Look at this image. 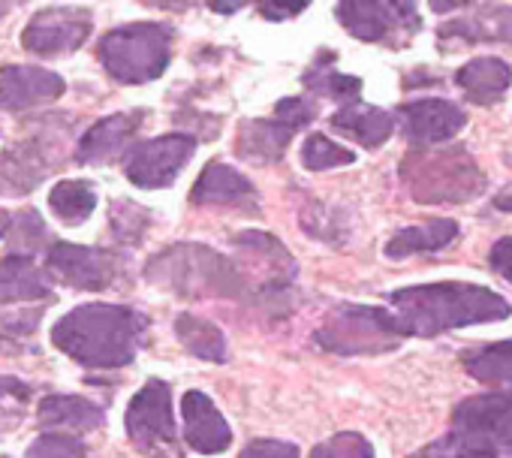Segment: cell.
I'll return each mask as SVG.
<instances>
[{
  "instance_id": "cell-39",
  "label": "cell",
  "mask_w": 512,
  "mask_h": 458,
  "mask_svg": "<svg viewBox=\"0 0 512 458\" xmlns=\"http://www.w3.org/2000/svg\"><path fill=\"white\" fill-rule=\"evenodd\" d=\"M488 263H491V269H494L503 281L512 284V236L494 242V248H491V254H488Z\"/></svg>"
},
{
  "instance_id": "cell-31",
  "label": "cell",
  "mask_w": 512,
  "mask_h": 458,
  "mask_svg": "<svg viewBox=\"0 0 512 458\" xmlns=\"http://www.w3.org/2000/svg\"><path fill=\"white\" fill-rule=\"evenodd\" d=\"M43 320V308L37 311H16V314H0V353H28L34 350V332Z\"/></svg>"
},
{
  "instance_id": "cell-30",
  "label": "cell",
  "mask_w": 512,
  "mask_h": 458,
  "mask_svg": "<svg viewBox=\"0 0 512 458\" xmlns=\"http://www.w3.org/2000/svg\"><path fill=\"white\" fill-rule=\"evenodd\" d=\"M410 458H503V455H500L488 440L452 428L446 437H440V440L422 446V449L413 452Z\"/></svg>"
},
{
  "instance_id": "cell-3",
  "label": "cell",
  "mask_w": 512,
  "mask_h": 458,
  "mask_svg": "<svg viewBox=\"0 0 512 458\" xmlns=\"http://www.w3.org/2000/svg\"><path fill=\"white\" fill-rule=\"evenodd\" d=\"M145 281L184 299H244L250 290L247 275L229 257L193 242L172 245L151 257Z\"/></svg>"
},
{
  "instance_id": "cell-9",
  "label": "cell",
  "mask_w": 512,
  "mask_h": 458,
  "mask_svg": "<svg viewBox=\"0 0 512 458\" xmlns=\"http://www.w3.org/2000/svg\"><path fill=\"white\" fill-rule=\"evenodd\" d=\"M196 139L187 133H166L148 142H139L124 157V175L142 190L169 187L178 172L190 163Z\"/></svg>"
},
{
  "instance_id": "cell-4",
  "label": "cell",
  "mask_w": 512,
  "mask_h": 458,
  "mask_svg": "<svg viewBox=\"0 0 512 458\" xmlns=\"http://www.w3.org/2000/svg\"><path fill=\"white\" fill-rule=\"evenodd\" d=\"M404 190L422 205L467 202L482 193L485 172L464 145L449 148H413L401 160Z\"/></svg>"
},
{
  "instance_id": "cell-22",
  "label": "cell",
  "mask_w": 512,
  "mask_h": 458,
  "mask_svg": "<svg viewBox=\"0 0 512 458\" xmlns=\"http://www.w3.org/2000/svg\"><path fill=\"white\" fill-rule=\"evenodd\" d=\"M458 88L476 106H494L512 85V70L500 58H473L455 73Z\"/></svg>"
},
{
  "instance_id": "cell-17",
  "label": "cell",
  "mask_w": 512,
  "mask_h": 458,
  "mask_svg": "<svg viewBox=\"0 0 512 458\" xmlns=\"http://www.w3.org/2000/svg\"><path fill=\"white\" fill-rule=\"evenodd\" d=\"M181 416H184V440L190 449L202 455H217L229 449L232 428L226 425L223 413L214 407V401L205 392L190 389L181 398Z\"/></svg>"
},
{
  "instance_id": "cell-26",
  "label": "cell",
  "mask_w": 512,
  "mask_h": 458,
  "mask_svg": "<svg viewBox=\"0 0 512 458\" xmlns=\"http://www.w3.org/2000/svg\"><path fill=\"white\" fill-rule=\"evenodd\" d=\"M461 365L479 383L512 389V341H497V344L464 350Z\"/></svg>"
},
{
  "instance_id": "cell-33",
  "label": "cell",
  "mask_w": 512,
  "mask_h": 458,
  "mask_svg": "<svg viewBox=\"0 0 512 458\" xmlns=\"http://www.w3.org/2000/svg\"><path fill=\"white\" fill-rule=\"evenodd\" d=\"M109 223H112V233L121 245H139L148 223H151V214L130 199H118L109 211Z\"/></svg>"
},
{
  "instance_id": "cell-37",
  "label": "cell",
  "mask_w": 512,
  "mask_h": 458,
  "mask_svg": "<svg viewBox=\"0 0 512 458\" xmlns=\"http://www.w3.org/2000/svg\"><path fill=\"white\" fill-rule=\"evenodd\" d=\"M238 458H299V446L296 443H287V440H269V437H260V440H250Z\"/></svg>"
},
{
  "instance_id": "cell-24",
  "label": "cell",
  "mask_w": 512,
  "mask_h": 458,
  "mask_svg": "<svg viewBox=\"0 0 512 458\" xmlns=\"http://www.w3.org/2000/svg\"><path fill=\"white\" fill-rule=\"evenodd\" d=\"M40 425L46 428H61L64 434L73 431H94L106 422V413L100 404L79 398V395H46L40 401Z\"/></svg>"
},
{
  "instance_id": "cell-10",
  "label": "cell",
  "mask_w": 512,
  "mask_h": 458,
  "mask_svg": "<svg viewBox=\"0 0 512 458\" xmlns=\"http://www.w3.org/2000/svg\"><path fill=\"white\" fill-rule=\"evenodd\" d=\"M64 148L49 133L28 136L0 154V196H28L61 163Z\"/></svg>"
},
{
  "instance_id": "cell-36",
  "label": "cell",
  "mask_w": 512,
  "mask_h": 458,
  "mask_svg": "<svg viewBox=\"0 0 512 458\" xmlns=\"http://www.w3.org/2000/svg\"><path fill=\"white\" fill-rule=\"evenodd\" d=\"M311 458H374V446L362 434L344 431V434H335L326 443L314 446Z\"/></svg>"
},
{
  "instance_id": "cell-41",
  "label": "cell",
  "mask_w": 512,
  "mask_h": 458,
  "mask_svg": "<svg viewBox=\"0 0 512 458\" xmlns=\"http://www.w3.org/2000/svg\"><path fill=\"white\" fill-rule=\"evenodd\" d=\"M494 208H497V211H512V184L503 187V190L494 196Z\"/></svg>"
},
{
  "instance_id": "cell-23",
  "label": "cell",
  "mask_w": 512,
  "mask_h": 458,
  "mask_svg": "<svg viewBox=\"0 0 512 458\" xmlns=\"http://www.w3.org/2000/svg\"><path fill=\"white\" fill-rule=\"evenodd\" d=\"M329 124H332L338 133L356 139V142L365 145V148H380V145L389 142V136L395 133V115H389V112L380 109V106H368V103H365V106H362V103H353V106L338 109V112L329 118Z\"/></svg>"
},
{
  "instance_id": "cell-11",
  "label": "cell",
  "mask_w": 512,
  "mask_h": 458,
  "mask_svg": "<svg viewBox=\"0 0 512 458\" xmlns=\"http://www.w3.org/2000/svg\"><path fill=\"white\" fill-rule=\"evenodd\" d=\"M91 28H94L91 10L46 7V10L34 13V19L28 22L25 34H22V46L40 58L67 55V52H76L88 40Z\"/></svg>"
},
{
  "instance_id": "cell-5",
  "label": "cell",
  "mask_w": 512,
  "mask_h": 458,
  "mask_svg": "<svg viewBox=\"0 0 512 458\" xmlns=\"http://www.w3.org/2000/svg\"><path fill=\"white\" fill-rule=\"evenodd\" d=\"M97 55L106 73L121 85H145L166 73L172 61V28L160 22H133L109 31Z\"/></svg>"
},
{
  "instance_id": "cell-38",
  "label": "cell",
  "mask_w": 512,
  "mask_h": 458,
  "mask_svg": "<svg viewBox=\"0 0 512 458\" xmlns=\"http://www.w3.org/2000/svg\"><path fill=\"white\" fill-rule=\"evenodd\" d=\"M31 398V389L16 380V377H0V419L10 416V413H22V407L28 404Z\"/></svg>"
},
{
  "instance_id": "cell-16",
  "label": "cell",
  "mask_w": 512,
  "mask_h": 458,
  "mask_svg": "<svg viewBox=\"0 0 512 458\" xmlns=\"http://www.w3.org/2000/svg\"><path fill=\"white\" fill-rule=\"evenodd\" d=\"M443 52L476 43H512V7H473V13L446 22L437 31Z\"/></svg>"
},
{
  "instance_id": "cell-27",
  "label": "cell",
  "mask_w": 512,
  "mask_h": 458,
  "mask_svg": "<svg viewBox=\"0 0 512 458\" xmlns=\"http://www.w3.org/2000/svg\"><path fill=\"white\" fill-rule=\"evenodd\" d=\"M49 208L61 223L79 226L85 223L97 208V187L85 178H67L58 181L49 193Z\"/></svg>"
},
{
  "instance_id": "cell-2",
  "label": "cell",
  "mask_w": 512,
  "mask_h": 458,
  "mask_svg": "<svg viewBox=\"0 0 512 458\" xmlns=\"http://www.w3.org/2000/svg\"><path fill=\"white\" fill-rule=\"evenodd\" d=\"M148 332V317L127 305L91 302L64 314L52 326V344L82 368H124L136 359Z\"/></svg>"
},
{
  "instance_id": "cell-12",
  "label": "cell",
  "mask_w": 512,
  "mask_h": 458,
  "mask_svg": "<svg viewBox=\"0 0 512 458\" xmlns=\"http://www.w3.org/2000/svg\"><path fill=\"white\" fill-rule=\"evenodd\" d=\"M127 437L142 449L175 446V419H172V389L163 380H148L130 401L127 416Z\"/></svg>"
},
{
  "instance_id": "cell-29",
  "label": "cell",
  "mask_w": 512,
  "mask_h": 458,
  "mask_svg": "<svg viewBox=\"0 0 512 458\" xmlns=\"http://www.w3.org/2000/svg\"><path fill=\"white\" fill-rule=\"evenodd\" d=\"M302 82H305V88L314 91L317 97H329V100L341 103V109H344V106H353V103L359 100V94H362V79L344 76V73L332 70L329 61L314 64V67L305 73Z\"/></svg>"
},
{
  "instance_id": "cell-8",
  "label": "cell",
  "mask_w": 512,
  "mask_h": 458,
  "mask_svg": "<svg viewBox=\"0 0 512 458\" xmlns=\"http://www.w3.org/2000/svg\"><path fill=\"white\" fill-rule=\"evenodd\" d=\"M46 272L52 281H61L73 290L97 293V290H109L121 278L124 260L115 251L55 242L46 254Z\"/></svg>"
},
{
  "instance_id": "cell-21",
  "label": "cell",
  "mask_w": 512,
  "mask_h": 458,
  "mask_svg": "<svg viewBox=\"0 0 512 458\" xmlns=\"http://www.w3.org/2000/svg\"><path fill=\"white\" fill-rule=\"evenodd\" d=\"M52 299V278L34 263V257L7 254L0 260V305Z\"/></svg>"
},
{
  "instance_id": "cell-14",
  "label": "cell",
  "mask_w": 512,
  "mask_h": 458,
  "mask_svg": "<svg viewBox=\"0 0 512 458\" xmlns=\"http://www.w3.org/2000/svg\"><path fill=\"white\" fill-rule=\"evenodd\" d=\"M398 118H401V130L413 148H434L437 142H446L455 133H461L467 124L464 109L449 100H440V97L404 103V106H398Z\"/></svg>"
},
{
  "instance_id": "cell-28",
  "label": "cell",
  "mask_w": 512,
  "mask_h": 458,
  "mask_svg": "<svg viewBox=\"0 0 512 458\" xmlns=\"http://www.w3.org/2000/svg\"><path fill=\"white\" fill-rule=\"evenodd\" d=\"M175 335L187 353H193L205 362H226V356H229L226 353V335L214 323H208L196 314H178Z\"/></svg>"
},
{
  "instance_id": "cell-6",
  "label": "cell",
  "mask_w": 512,
  "mask_h": 458,
  "mask_svg": "<svg viewBox=\"0 0 512 458\" xmlns=\"http://www.w3.org/2000/svg\"><path fill=\"white\" fill-rule=\"evenodd\" d=\"M407 335L389 308L368 305H338L326 314L314 341L338 356H377L395 350Z\"/></svg>"
},
{
  "instance_id": "cell-15",
  "label": "cell",
  "mask_w": 512,
  "mask_h": 458,
  "mask_svg": "<svg viewBox=\"0 0 512 458\" xmlns=\"http://www.w3.org/2000/svg\"><path fill=\"white\" fill-rule=\"evenodd\" d=\"M67 91V82L46 67H0V109L22 112L55 103Z\"/></svg>"
},
{
  "instance_id": "cell-35",
  "label": "cell",
  "mask_w": 512,
  "mask_h": 458,
  "mask_svg": "<svg viewBox=\"0 0 512 458\" xmlns=\"http://www.w3.org/2000/svg\"><path fill=\"white\" fill-rule=\"evenodd\" d=\"M25 458H88V449L79 437L73 434H64V431H49V434H40Z\"/></svg>"
},
{
  "instance_id": "cell-18",
  "label": "cell",
  "mask_w": 512,
  "mask_h": 458,
  "mask_svg": "<svg viewBox=\"0 0 512 458\" xmlns=\"http://www.w3.org/2000/svg\"><path fill=\"white\" fill-rule=\"evenodd\" d=\"M296 124L287 121L284 115H272V118H250L241 121L238 136H235V154L247 163L256 166H269L278 163L287 151V145L296 136Z\"/></svg>"
},
{
  "instance_id": "cell-43",
  "label": "cell",
  "mask_w": 512,
  "mask_h": 458,
  "mask_svg": "<svg viewBox=\"0 0 512 458\" xmlns=\"http://www.w3.org/2000/svg\"><path fill=\"white\" fill-rule=\"evenodd\" d=\"M0 458H7V455H0Z\"/></svg>"
},
{
  "instance_id": "cell-40",
  "label": "cell",
  "mask_w": 512,
  "mask_h": 458,
  "mask_svg": "<svg viewBox=\"0 0 512 458\" xmlns=\"http://www.w3.org/2000/svg\"><path fill=\"white\" fill-rule=\"evenodd\" d=\"M305 7H308V4H284V7H278V4H263V16H266V19H290V16H299Z\"/></svg>"
},
{
  "instance_id": "cell-1",
  "label": "cell",
  "mask_w": 512,
  "mask_h": 458,
  "mask_svg": "<svg viewBox=\"0 0 512 458\" xmlns=\"http://www.w3.org/2000/svg\"><path fill=\"white\" fill-rule=\"evenodd\" d=\"M389 311L398 317L404 335L431 338L440 332L464 329L473 323H497L512 314V305L479 284L440 281L404 287L389 296Z\"/></svg>"
},
{
  "instance_id": "cell-34",
  "label": "cell",
  "mask_w": 512,
  "mask_h": 458,
  "mask_svg": "<svg viewBox=\"0 0 512 458\" xmlns=\"http://www.w3.org/2000/svg\"><path fill=\"white\" fill-rule=\"evenodd\" d=\"M10 248L16 257H34L40 251V245L46 242V223L37 211H22L19 217H13L10 226Z\"/></svg>"
},
{
  "instance_id": "cell-42",
  "label": "cell",
  "mask_w": 512,
  "mask_h": 458,
  "mask_svg": "<svg viewBox=\"0 0 512 458\" xmlns=\"http://www.w3.org/2000/svg\"><path fill=\"white\" fill-rule=\"evenodd\" d=\"M10 226H13V214L0 211V239H7V236H10Z\"/></svg>"
},
{
  "instance_id": "cell-20",
  "label": "cell",
  "mask_w": 512,
  "mask_h": 458,
  "mask_svg": "<svg viewBox=\"0 0 512 458\" xmlns=\"http://www.w3.org/2000/svg\"><path fill=\"white\" fill-rule=\"evenodd\" d=\"M190 202L193 205H235V208H250L253 214L260 211V196H256V187L232 166L211 160L202 175L196 178L193 190H190Z\"/></svg>"
},
{
  "instance_id": "cell-13",
  "label": "cell",
  "mask_w": 512,
  "mask_h": 458,
  "mask_svg": "<svg viewBox=\"0 0 512 458\" xmlns=\"http://www.w3.org/2000/svg\"><path fill=\"white\" fill-rule=\"evenodd\" d=\"M452 428L488 440L503 458H512V392L476 395L452 410Z\"/></svg>"
},
{
  "instance_id": "cell-32",
  "label": "cell",
  "mask_w": 512,
  "mask_h": 458,
  "mask_svg": "<svg viewBox=\"0 0 512 458\" xmlns=\"http://www.w3.org/2000/svg\"><path fill=\"white\" fill-rule=\"evenodd\" d=\"M356 163V154L338 142H332L323 133H311L302 145V166L308 172H326V169H338V166H350Z\"/></svg>"
},
{
  "instance_id": "cell-25",
  "label": "cell",
  "mask_w": 512,
  "mask_h": 458,
  "mask_svg": "<svg viewBox=\"0 0 512 458\" xmlns=\"http://www.w3.org/2000/svg\"><path fill=\"white\" fill-rule=\"evenodd\" d=\"M458 239V223L449 217L422 223V226H404L386 242V257L389 260H404L413 254H428V251H440L446 245H452Z\"/></svg>"
},
{
  "instance_id": "cell-19",
  "label": "cell",
  "mask_w": 512,
  "mask_h": 458,
  "mask_svg": "<svg viewBox=\"0 0 512 458\" xmlns=\"http://www.w3.org/2000/svg\"><path fill=\"white\" fill-rule=\"evenodd\" d=\"M145 121V112L136 109V112H118V115H109L103 121H97L79 142L76 148V163H109L115 157H121L127 151V145L136 139L139 127Z\"/></svg>"
},
{
  "instance_id": "cell-7",
  "label": "cell",
  "mask_w": 512,
  "mask_h": 458,
  "mask_svg": "<svg viewBox=\"0 0 512 458\" xmlns=\"http://www.w3.org/2000/svg\"><path fill=\"white\" fill-rule=\"evenodd\" d=\"M338 22L344 31L362 43H383L401 49L413 40L422 19L416 4H362V0H347L335 7Z\"/></svg>"
}]
</instances>
